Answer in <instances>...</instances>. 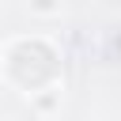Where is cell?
Instances as JSON below:
<instances>
[{
  "label": "cell",
  "instance_id": "7a4b0ae2",
  "mask_svg": "<svg viewBox=\"0 0 121 121\" xmlns=\"http://www.w3.org/2000/svg\"><path fill=\"white\" fill-rule=\"evenodd\" d=\"M30 106H34L38 113H53V110L60 106V87H57V91H45V95H38V98H30Z\"/></svg>",
  "mask_w": 121,
  "mask_h": 121
},
{
  "label": "cell",
  "instance_id": "3957f363",
  "mask_svg": "<svg viewBox=\"0 0 121 121\" xmlns=\"http://www.w3.org/2000/svg\"><path fill=\"white\" fill-rule=\"evenodd\" d=\"M30 15H60V4H30Z\"/></svg>",
  "mask_w": 121,
  "mask_h": 121
},
{
  "label": "cell",
  "instance_id": "6da1fadb",
  "mask_svg": "<svg viewBox=\"0 0 121 121\" xmlns=\"http://www.w3.org/2000/svg\"><path fill=\"white\" fill-rule=\"evenodd\" d=\"M0 79L11 91L26 95V98L57 91L60 79H64L60 45L49 34H15V38H8L4 49H0Z\"/></svg>",
  "mask_w": 121,
  "mask_h": 121
}]
</instances>
